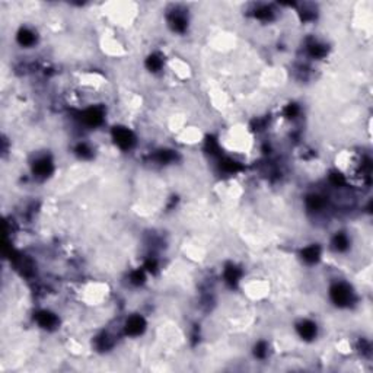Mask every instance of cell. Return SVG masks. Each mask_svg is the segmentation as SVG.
I'll return each instance as SVG.
<instances>
[{
    "instance_id": "6da1fadb",
    "label": "cell",
    "mask_w": 373,
    "mask_h": 373,
    "mask_svg": "<svg viewBox=\"0 0 373 373\" xmlns=\"http://www.w3.org/2000/svg\"><path fill=\"white\" fill-rule=\"evenodd\" d=\"M331 296H333L334 302L337 305H347L350 302V299H352V292H350V289L347 286L337 284L331 290Z\"/></svg>"
}]
</instances>
